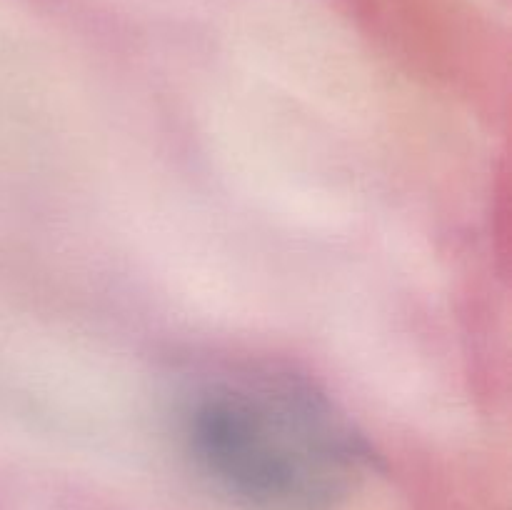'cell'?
I'll use <instances>...</instances> for the list:
<instances>
[{"label": "cell", "mask_w": 512, "mask_h": 510, "mask_svg": "<svg viewBox=\"0 0 512 510\" xmlns=\"http://www.w3.org/2000/svg\"><path fill=\"white\" fill-rule=\"evenodd\" d=\"M173 425L198 478L238 510H338L373 463L348 413L308 375L275 363L188 375Z\"/></svg>", "instance_id": "6da1fadb"}]
</instances>
